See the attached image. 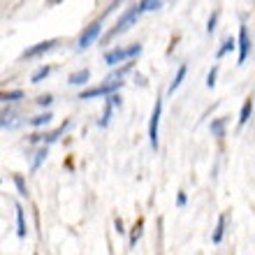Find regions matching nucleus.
<instances>
[{"label":"nucleus","instance_id":"nucleus-1","mask_svg":"<svg viewBox=\"0 0 255 255\" xmlns=\"http://www.w3.org/2000/svg\"><path fill=\"white\" fill-rule=\"evenodd\" d=\"M141 7H139V2H137V5H132V7H128L126 12H123V16L119 21H116V26L112 28V30H109V35H107V40H114L116 35H121V33H126L128 28L130 26H134V23H137V19H139L141 16Z\"/></svg>","mask_w":255,"mask_h":255},{"label":"nucleus","instance_id":"nucleus-2","mask_svg":"<svg viewBox=\"0 0 255 255\" xmlns=\"http://www.w3.org/2000/svg\"><path fill=\"white\" fill-rule=\"evenodd\" d=\"M139 54H141V44H132V47H126V49L116 47L105 54V63H107V65H119V63H126Z\"/></svg>","mask_w":255,"mask_h":255},{"label":"nucleus","instance_id":"nucleus-3","mask_svg":"<svg viewBox=\"0 0 255 255\" xmlns=\"http://www.w3.org/2000/svg\"><path fill=\"white\" fill-rule=\"evenodd\" d=\"M123 86V81H105L100 86H93L88 91H81L79 100H93V98H102V95H114V91Z\"/></svg>","mask_w":255,"mask_h":255},{"label":"nucleus","instance_id":"nucleus-4","mask_svg":"<svg viewBox=\"0 0 255 255\" xmlns=\"http://www.w3.org/2000/svg\"><path fill=\"white\" fill-rule=\"evenodd\" d=\"M100 33H102V16L98 21H93L91 26H86V30H84V33L79 35V40H77V49H79V51L88 49L98 37H100Z\"/></svg>","mask_w":255,"mask_h":255},{"label":"nucleus","instance_id":"nucleus-5","mask_svg":"<svg viewBox=\"0 0 255 255\" xmlns=\"http://www.w3.org/2000/svg\"><path fill=\"white\" fill-rule=\"evenodd\" d=\"M160 116H162V100L155 98L153 112H151V121H148V141H151V148H158V126H160Z\"/></svg>","mask_w":255,"mask_h":255},{"label":"nucleus","instance_id":"nucleus-6","mask_svg":"<svg viewBox=\"0 0 255 255\" xmlns=\"http://www.w3.org/2000/svg\"><path fill=\"white\" fill-rule=\"evenodd\" d=\"M237 49H239V65H244V63H246V58H249V51H251V37H249V28H246V26L239 28Z\"/></svg>","mask_w":255,"mask_h":255},{"label":"nucleus","instance_id":"nucleus-7","mask_svg":"<svg viewBox=\"0 0 255 255\" xmlns=\"http://www.w3.org/2000/svg\"><path fill=\"white\" fill-rule=\"evenodd\" d=\"M54 47H56V40H44V42H40V44H35V47L26 49V51H23V58H37V56L51 51Z\"/></svg>","mask_w":255,"mask_h":255},{"label":"nucleus","instance_id":"nucleus-8","mask_svg":"<svg viewBox=\"0 0 255 255\" xmlns=\"http://www.w3.org/2000/svg\"><path fill=\"white\" fill-rule=\"evenodd\" d=\"M67 128H70V121H65L63 126H58L54 132H49V134H33V137H30V141H47V144H51V141H56L63 132H65Z\"/></svg>","mask_w":255,"mask_h":255},{"label":"nucleus","instance_id":"nucleus-9","mask_svg":"<svg viewBox=\"0 0 255 255\" xmlns=\"http://www.w3.org/2000/svg\"><path fill=\"white\" fill-rule=\"evenodd\" d=\"M91 79V70H79V72H74L67 77V84L70 86H81V84H86Z\"/></svg>","mask_w":255,"mask_h":255},{"label":"nucleus","instance_id":"nucleus-10","mask_svg":"<svg viewBox=\"0 0 255 255\" xmlns=\"http://www.w3.org/2000/svg\"><path fill=\"white\" fill-rule=\"evenodd\" d=\"M14 211H16V235L21 237V239H23V237H26V216H23V209L19 207V204H16V207H14Z\"/></svg>","mask_w":255,"mask_h":255},{"label":"nucleus","instance_id":"nucleus-11","mask_svg":"<svg viewBox=\"0 0 255 255\" xmlns=\"http://www.w3.org/2000/svg\"><path fill=\"white\" fill-rule=\"evenodd\" d=\"M186 72H188V67H186V65H181V67H179V70H176L174 79H172V84H169V91H167L169 95L174 93L176 88H179V86H181V84H183V79H186Z\"/></svg>","mask_w":255,"mask_h":255},{"label":"nucleus","instance_id":"nucleus-12","mask_svg":"<svg viewBox=\"0 0 255 255\" xmlns=\"http://www.w3.org/2000/svg\"><path fill=\"white\" fill-rule=\"evenodd\" d=\"M225 223H228V216L223 214L221 218H218V225H216L214 235H211V242H214V244H221L223 242V235H225Z\"/></svg>","mask_w":255,"mask_h":255},{"label":"nucleus","instance_id":"nucleus-13","mask_svg":"<svg viewBox=\"0 0 255 255\" xmlns=\"http://www.w3.org/2000/svg\"><path fill=\"white\" fill-rule=\"evenodd\" d=\"M16 119H19V116L14 114V112H2V130H12V128L19 126Z\"/></svg>","mask_w":255,"mask_h":255},{"label":"nucleus","instance_id":"nucleus-14","mask_svg":"<svg viewBox=\"0 0 255 255\" xmlns=\"http://www.w3.org/2000/svg\"><path fill=\"white\" fill-rule=\"evenodd\" d=\"M251 114H253V100H246L242 107V114H239V126H246L251 119Z\"/></svg>","mask_w":255,"mask_h":255},{"label":"nucleus","instance_id":"nucleus-15","mask_svg":"<svg viewBox=\"0 0 255 255\" xmlns=\"http://www.w3.org/2000/svg\"><path fill=\"white\" fill-rule=\"evenodd\" d=\"M51 119H54V116L49 114V112H44V114H40V116H33V119H30V126H33V128L49 126V123H51Z\"/></svg>","mask_w":255,"mask_h":255},{"label":"nucleus","instance_id":"nucleus-16","mask_svg":"<svg viewBox=\"0 0 255 255\" xmlns=\"http://www.w3.org/2000/svg\"><path fill=\"white\" fill-rule=\"evenodd\" d=\"M49 72H51V67H49V65L37 67V70L33 72V77H30V81H33V84H40L42 79H47V77H49Z\"/></svg>","mask_w":255,"mask_h":255},{"label":"nucleus","instance_id":"nucleus-17","mask_svg":"<svg viewBox=\"0 0 255 255\" xmlns=\"http://www.w3.org/2000/svg\"><path fill=\"white\" fill-rule=\"evenodd\" d=\"M141 230H144V221H137L132 228V235H130V249L137 246V242H139V237H141Z\"/></svg>","mask_w":255,"mask_h":255},{"label":"nucleus","instance_id":"nucleus-18","mask_svg":"<svg viewBox=\"0 0 255 255\" xmlns=\"http://www.w3.org/2000/svg\"><path fill=\"white\" fill-rule=\"evenodd\" d=\"M21 98H23V91H5V93L0 95V100L5 102H16V100H21Z\"/></svg>","mask_w":255,"mask_h":255},{"label":"nucleus","instance_id":"nucleus-19","mask_svg":"<svg viewBox=\"0 0 255 255\" xmlns=\"http://www.w3.org/2000/svg\"><path fill=\"white\" fill-rule=\"evenodd\" d=\"M211 134H216V137H223V134H225V119L211 121Z\"/></svg>","mask_w":255,"mask_h":255},{"label":"nucleus","instance_id":"nucleus-20","mask_svg":"<svg viewBox=\"0 0 255 255\" xmlns=\"http://www.w3.org/2000/svg\"><path fill=\"white\" fill-rule=\"evenodd\" d=\"M139 7H141V12H153V9H160L162 2L160 0H141Z\"/></svg>","mask_w":255,"mask_h":255},{"label":"nucleus","instance_id":"nucleus-21","mask_svg":"<svg viewBox=\"0 0 255 255\" xmlns=\"http://www.w3.org/2000/svg\"><path fill=\"white\" fill-rule=\"evenodd\" d=\"M112 112H114V107H112V105L107 102V105H105V114H102V119L98 121V126H100V128H107L109 121H112Z\"/></svg>","mask_w":255,"mask_h":255},{"label":"nucleus","instance_id":"nucleus-22","mask_svg":"<svg viewBox=\"0 0 255 255\" xmlns=\"http://www.w3.org/2000/svg\"><path fill=\"white\" fill-rule=\"evenodd\" d=\"M235 47H237V42L232 40V37H228V40L223 42V47L218 49V54H216V56H218V58H223V56L228 54V51H232V49H235Z\"/></svg>","mask_w":255,"mask_h":255},{"label":"nucleus","instance_id":"nucleus-23","mask_svg":"<svg viewBox=\"0 0 255 255\" xmlns=\"http://www.w3.org/2000/svg\"><path fill=\"white\" fill-rule=\"evenodd\" d=\"M14 186H16L21 197H28V186H26V181H23V176H19V174L14 176Z\"/></svg>","mask_w":255,"mask_h":255},{"label":"nucleus","instance_id":"nucleus-24","mask_svg":"<svg viewBox=\"0 0 255 255\" xmlns=\"http://www.w3.org/2000/svg\"><path fill=\"white\" fill-rule=\"evenodd\" d=\"M47 153H49V151H47V146H42L40 151L35 153V160H33V172H35V169H37V167H40L42 162H44V158H47Z\"/></svg>","mask_w":255,"mask_h":255},{"label":"nucleus","instance_id":"nucleus-25","mask_svg":"<svg viewBox=\"0 0 255 255\" xmlns=\"http://www.w3.org/2000/svg\"><path fill=\"white\" fill-rule=\"evenodd\" d=\"M216 77H218V65L211 67V72H209V77H207V86H209V88L216 86Z\"/></svg>","mask_w":255,"mask_h":255},{"label":"nucleus","instance_id":"nucleus-26","mask_svg":"<svg viewBox=\"0 0 255 255\" xmlns=\"http://www.w3.org/2000/svg\"><path fill=\"white\" fill-rule=\"evenodd\" d=\"M216 21H218V12L211 14V19H209V23H207V33H209V35L216 30Z\"/></svg>","mask_w":255,"mask_h":255},{"label":"nucleus","instance_id":"nucleus-27","mask_svg":"<svg viewBox=\"0 0 255 255\" xmlns=\"http://www.w3.org/2000/svg\"><path fill=\"white\" fill-rule=\"evenodd\" d=\"M37 105H40V107H49V105H51V102H54V98H51V95H40V98H37Z\"/></svg>","mask_w":255,"mask_h":255},{"label":"nucleus","instance_id":"nucleus-28","mask_svg":"<svg viewBox=\"0 0 255 255\" xmlns=\"http://www.w3.org/2000/svg\"><path fill=\"white\" fill-rule=\"evenodd\" d=\"M107 102L112 105V107H121V98H119L116 93H114V95H109V100H107Z\"/></svg>","mask_w":255,"mask_h":255},{"label":"nucleus","instance_id":"nucleus-29","mask_svg":"<svg viewBox=\"0 0 255 255\" xmlns=\"http://www.w3.org/2000/svg\"><path fill=\"white\" fill-rule=\"evenodd\" d=\"M114 225H116V232H119V235H123V232H126V230H123V221H121V218H116Z\"/></svg>","mask_w":255,"mask_h":255},{"label":"nucleus","instance_id":"nucleus-30","mask_svg":"<svg viewBox=\"0 0 255 255\" xmlns=\"http://www.w3.org/2000/svg\"><path fill=\"white\" fill-rule=\"evenodd\" d=\"M176 204H179V207H186V193H179V197H176Z\"/></svg>","mask_w":255,"mask_h":255}]
</instances>
